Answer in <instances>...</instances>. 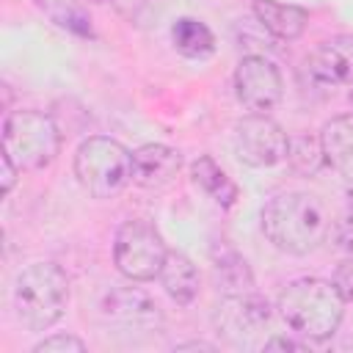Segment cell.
Instances as JSON below:
<instances>
[{"mask_svg":"<svg viewBox=\"0 0 353 353\" xmlns=\"http://www.w3.org/2000/svg\"><path fill=\"white\" fill-rule=\"evenodd\" d=\"M276 309L295 334L306 339H328L342 323L345 298L334 281L295 279L279 292Z\"/></svg>","mask_w":353,"mask_h":353,"instance_id":"7a4b0ae2","label":"cell"},{"mask_svg":"<svg viewBox=\"0 0 353 353\" xmlns=\"http://www.w3.org/2000/svg\"><path fill=\"white\" fill-rule=\"evenodd\" d=\"M171 41L188 58H204L215 50V39H212L210 28L199 19H190V17L176 19V25L171 28Z\"/></svg>","mask_w":353,"mask_h":353,"instance_id":"e0dca14e","label":"cell"},{"mask_svg":"<svg viewBox=\"0 0 353 353\" xmlns=\"http://www.w3.org/2000/svg\"><path fill=\"white\" fill-rule=\"evenodd\" d=\"M212 262H215V279L218 284L226 290V292H251L254 290V279H251V270L245 265V259L234 251V248H221V256L218 251L212 254Z\"/></svg>","mask_w":353,"mask_h":353,"instance_id":"ac0fdd59","label":"cell"},{"mask_svg":"<svg viewBox=\"0 0 353 353\" xmlns=\"http://www.w3.org/2000/svg\"><path fill=\"white\" fill-rule=\"evenodd\" d=\"M268 320H270V306L254 290L251 292H226V298L218 301L215 314H212L218 334H223L234 345L256 336L268 325Z\"/></svg>","mask_w":353,"mask_h":353,"instance_id":"9c48e42d","label":"cell"},{"mask_svg":"<svg viewBox=\"0 0 353 353\" xmlns=\"http://www.w3.org/2000/svg\"><path fill=\"white\" fill-rule=\"evenodd\" d=\"M234 91L243 108H248L251 113H268L279 105L284 80L276 63L265 55H245L234 72Z\"/></svg>","mask_w":353,"mask_h":353,"instance_id":"ba28073f","label":"cell"},{"mask_svg":"<svg viewBox=\"0 0 353 353\" xmlns=\"http://www.w3.org/2000/svg\"><path fill=\"white\" fill-rule=\"evenodd\" d=\"M176 350H215L210 342H185V345H176Z\"/></svg>","mask_w":353,"mask_h":353,"instance_id":"4316f807","label":"cell"},{"mask_svg":"<svg viewBox=\"0 0 353 353\" xmlns=\"http://www.w3.org/2000/svg\"><path fill=\"white\" fill-rule=\"evenodd\" d=\"M265 350H303L301 342H292V339H284V336H273L265 342Z\"/></svg>","mask_w":353,"mask_h":353,"instance_id":"484cf974","label":"cell"},{"mask_svg":"<svg viewBox=\"0 0 353 353\" xmlns=\"http://www.w3.org/2000/svg\"><path fill=\"white\" fill-rule=\"evenodd\" d=\"M83 350H85V345L72 334H55L50 339H41L33 347V353H83Z\"/></svg>","mask_w":353,"mask_h":353,"instance_id":"7402d4cb","label":"cell"},{"mask_svg":"<svg viewBox=\"0 0 353 353\" xmlns=\"http://www.w3.org/2000/svg\"><path fill=\"white\" fill-rule=\"evenodd\" d=\"M254 14L268 33H273L276 39H284V41L298 39L309 22V14L301 6H290V3H279V0H254Z\"/></svg>","mask_w":353,"mask_h":353,"instance_id":"5bb4252c","label":"cell"},{"mask_svg":"<svg viewBox=\"0 0 353 353\" xmlns=\"http://www.w3.org/2000/svg\"><path fill=\"white\" fill-rule=\"evenodd\" d=\"M320 146L325 163L345 179H353V113L325 121L320 132Z\"/></svg>","mask_w":353,"mask_h":353,"instance_id":"4fadbf2b","label":"cell"},{"mask_svg":"<svg viewBox=\"0 0 353 353\" xmlns=\"http://www.w3.org/2000/svg\"><path fill=\"white\" fill-rule=\"evenodd\" d=\"M0 165H3V188H0V193L3 196H8V190L14 188V182H17V165H14V160L8 157V154H3L0 157Z\"/></svg>","mask_w":353,"mask_h":353,"instance_id":"d4e9b609","label":"cell"},{"mask_svg":"<svg viewBox=\"0 0 353 353\" xmlns=\"http://www.w3.org/2000/svg\"><path fill=\"white\" fill-rule=\"evenodd\" d=\"M306 72L320 85H345L353 83V33L325 39L306 58Z\"/></svg>","mask_w":353,"mask_h":353,"instance_id":"8fae6325","label":"cell"},{"mask_svg":"<svg viewBox=\"0 0 353 353\" xmlns=\"http://www.w3.org/2000/svg\"><path fill=\"white\" fill-rule=\"evenodd\" d=\"M287 160H290V165H292L298 174H314V171L325 163L320 141H312V138H306V135L290 141Z\"/></svg>","mask_w":353,"mask_h":353,"instance_id":"ffe728a7","label":"cell"},{"mask_svg":"<svg viewBox=\"0 0 353 353\" xmlns=\"http://www.w3.org/2000/svg\"><path fill=\"white\" fill-rule=\"evenodd\" d=\"M74 176L94 199H113L132 179V154L119 141L94 135L77 146Z\"/></svg>","mask_w":353,"mask_h":353,"instance_id":"5b68a950","label":"cell"},{"mask_svg":"<svg viewBox=\"0 0 353 353\" xmlns=\"http://www.w3.org/2000/svg\"><path fill=\"white\" fill-rule=\"evenodd\" d=\"M88 3H105V0H88Z\"/></svg>","mask_w":353,"mask_h":353,"instance_id":"83f0119b","label":"cell"},{"mask_svg":"<svg viewBox=\"0 0 353 353\" xmlns=\"http://www.w3.org/2000/svg\"><path fill=\"white\" fill-rule=\"evenodd\" d=\"M157 279L163 281L165 292H168L176 303H182V306H188V303L199 295V270H196V265H193L185 254H179V251H168V256H165L163 270H160Z\"/></svg>","mask_w":353,"mask_h":353,"instance_id":"9a60e30c","label":"cell"},{"mask_svg":"<svg viewBox=\"0 0 353 353\" xmlns=\"http://www.w3.org/2000/svg\"><path fill=\"white\" fill-rule=\"evenodd\" d=\"M334 287L339 290V295L345 298V303H353V256H347L336 273H334Z\"/></svg>","mask_w":353,"mask_h":353,"instance_id":"603a6c76","label":"cell"},{"mask_svg":"<svg viewBox=\"0 0 353 353\" xmlns=\"http://www.w3.org/2000/svg\"><path fill=\"white\" fill-rule=\"evenodd\" d=\"M36 6H39L58 28H63V30H69V33H77V36H91V22H88V17H85L80 8H74V6H69V3H63V0H36Z\"/></svg>","mask_w":353,"mask_h":353,"instance_id":"d6986e66","label":"cell"},{"mask_svg":"<svg viewBox=\"0 0 353 353\" xmlns=\"http://www.w3.org/2000/svg\"><path fill=\"white\" fill-rule=\"evenodd\" d=\"M182 168V154L163 143H146L132 154V182L146 190H160L174 182Z\"/></svg>","mask_w":353,"mask_h":353,"instance_id":"7c38bea8","label":"cell"},{"mask_svg":"<svg viewBox=\"0 0 353 353\" xmlns=\"http://www.w3.org/2000/svg\"><path fill=\"white\" fill-rule=\"evenodd\" d=\"M168 248L160 232L146 221H127L116 232L113 243V262L121 276L130 281H152L160 276Z\"/></svg>","mask_w":353,"mask_h":353,"instance_id":"8992f818","label":"cell"},{"mask_svg":"<svg viewBox=\"0 0 353 353\" xmlns=\"http://www.w3.org/2000/svg\"><path fill=\"white\" fill-rule=\"evenodd\" d=\"M190 174H193V182L210 196L215 199L221 207H232L234 199H237V185L226 176V171L207 154H201L193 165H190Z\"/></svg>","mask_w":353,"mask_h":353,"instance_id":"2e32d148","label":"cell"},{"mask_svg":"<svg viewBox=\"0 0 353 353\" xmlns=\"http://www.w3.org/2000/svg\"><path fill=\"white\" fill-rule=\"evenodd\" d=\"M336 243H339L342 251H347L353 256V207L345 210V215L336 226Z\"/></svg>","mask_w":353,"mask_h":353,"instance_id":"cb8c5ba5","label":"cell"},{"mask_svg":"<svg viewBox=\"0 0 353 353\" xmlns=\"http://www.w3.org/2000/svg\"><path fill=\"white\" fill-rule=\"evenodd\" d=\"M287 132L268 119V113H251L234 124V152L245 165L268 168L287 157Z\"/></svg>","mask_w":353,"mask_h":353,"instance_id":"52a82bcc","label":"cell"},{"mask_svg":"<svg viewBox=\"0 0 353 353\" xmlns=\"http://www.w3.org/2000/svg\"><path fill=\"white\" fill-rule=\"evenodd\" d=\"M102 314L127 331H154L163 320L154 298L141 292L138 287H113L102 298Z\"/></svg>","mask_w":353,"mask_h":353,"instance_id":"30bf717a","label":"cell"},{"mask_svg":"<svg viewBox=\"0 0 353 353\" xmlns=\"http://www.w3.org/2000/svg\"><path fill=\"white\" fill-rule=\"evenodd\" d=\"M69 303V279L52 262L28 265L14 284V309L25 328L47 331L55 325Z\"/></svg>","mask_w":353,"mask_h":353,"instance_id":"3957f363","label":"cell"},{"mask_svg":"<svg viewBox=\"0 0 353 353\" xmlns=\"http://www.w3.org/2000/svg\"><path fill=\"white\" fill-rule=\"evenodd\" d=\"M262 232L279 251L301 256L314 251L323 243L328 232V218L323 204L314 196L281 193L265 204Z\"/></svg>","mask_w":353,"mask_h":353,"instance_id":"6da1fadb","label":"cell"},{"mask_svg":"<svg viewBox=\"0 0 353 353\" xmlns=\"http://www.w3.org/2000/svg\"><path fill=\"white\" fill-rule=\"evenodd\" d=\"M113 6L119 8L121 17H127L130 22H146L149 17H154L163 6V0H113Z\"/></svg>","mask_w":353,"mask_h":353,"instance_id":"44dd1931","label":"cell"},{"mask_svg":"<svg viewBox=\"0 0 353 353\" xmlns=\"http://www.w3.org/2000/svg\"><path fill=\"white\" fill-rule=\"evenodd\" d=\"M61 152V132L55 121L39 110H14L3 121V154L19 171L47 168Z\"/></svg>","mask_w":353,"mask_h":353,"instance_id":"277c9868","label":"cell"}]
</instances>
